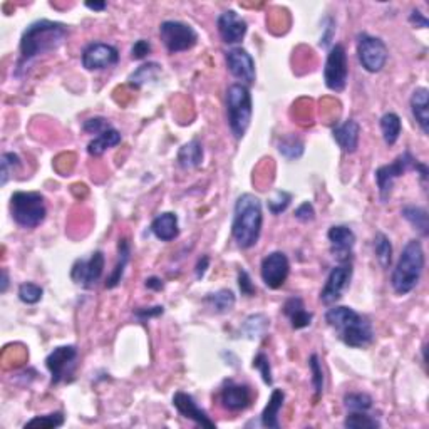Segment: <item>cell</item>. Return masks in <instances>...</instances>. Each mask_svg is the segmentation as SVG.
I'll use <instances>...</instances> for the list:
<instances>
[{
  "mask_svg": "<svg viewBox=\"0 0 429 429\" xmlns=\"http://www.w3.org/2000/svg\"><path fill=\"white\" fill-rule=\"evenodd\" d=\"M401 215H403V218L408 221L411 227L419 232L423 238H426L429 235V215L426 208H423V206L418 205H406L403 206V210H401Z\"/></svg>",
  "mask_w": 429,
  "mask_h": 429,
  "instance_id": "30",
  "label": "cell"
},
{
  "mask_svg": "<svg viewBox=\"0 0 429 429\" xmlns=\"http://www.w3.org/2000/svg\"><path fill=\"white\" fill-rule=\"evenodd\" d=\"M121 140V133H119L116 128H109L96 136L94 140L89 141V145H87V153L94 156V158H98V156H103L111 147L118 146Z\"/></svg>",
  "mask_w": 429,
  "mask_h": 429,
  "instance_id": "28",
  "label": "cell"
},
{
  "mask_svg": "<svg viewBox=\"0 0 429 429\" xmlns=\"http://www.w3.org/2000/svg\"><path fill=\"white\" fill-rule=\"evenodd\" d=\"M150 230L161 242H173L179 235L178 215L173 213V211H163L151 221Z\"/></svg>",
  "mask_w": 429,
  "mask_h": 429,
  "instance_id": "24",
  "label": "cell"
},
{
  "mask_svg": "<svg viewBox=\"0 0 429 429\" xmlns=\"http://www.w3.org/2000/svg\"><path fill=\"white\" fill-rule=\"evenodd\" d=\"M9 289V272L4 269L2 270V280H0V292L6 294Z\"/></svg>",
  "mask_w": 429,
  "mask_h": 429,
  "instance_id": "54",
  "label": "cell"
},
{
  "mask_svg": "<svg viewBox=\"0 0 429 429\" xmlns=\"http://www.w3.org/2000/svg\"><path fill=\"white\" fill-rule=\"evenodd\" d=\"M210 267V257L208 255H203L201 258H198L196 262V267H195V275L198 280H201L203 277H205L206 270H208Z\"/></svg>",
  "mask_w": 429,
  "mask_h": 429,
  "instance_id": "51",
  "label": "cell"
},
{
  "mask_svg": "<svg viewBox=\"0 0 429 429\" xmlns=\"http://www.w3.org/2000/svg\"><path fill=\"white\" fill-rule=\"evenodd\" d=\"M220 403L230 413H240L250 408L253 403V391L248 384H240L232 379L225 381L220 389Z\"/></svg>",
  "mask_w": 429,
  "mask_h": 429,
  "instance_id": "17",
  "label": "cell"
},
{
  "mask_svg": "<svg viewBox=\"0 0 429 429\" xmlns=\"http://www.w3.org/2000/svg\"><path fill=\"white\" fill-rule=\"evenodd\" d=\"M69 37V27L62 22L48 21V18H40V21L32 22L27 26V29L22 32L21 44H18V61L16 66V76H22L27 72V69L35 59L40 55L54 52L61 45L66 43Z\"/></svg>",
  "mask_w": 429,
  "mask_h": 429,
  "instance_id": "1",
  "label": "cell"
},
{
  "mask_svg": "<svg viewBox=\"0 0 429 429\" xmlns=\"http://www.w3.org/2000/svg\"><path fill=\"white\" fill-rule=\"evenodd\" d=\"M418 163L419 160L416 156H414L409 150H406L404 153H401L398 158L393 161V163L379 166V168L376 169L374 178L382 203H386L391 198L396 179L403 178L408 172H416Z\"/></svg>",
  "mask_w": 429,
  "mask_h": 429,
  "instance_id": "7",
  "label": "cell"
},
{
  "mask_svg": "<svg viewBox=\"0 0 429 429\" xmlns=\"http://www.w3.org/2000/svg\"><path fill=\"white\" fill-rule=\"evenodd\" d=\"M203 158H205V151L200 140H191L186 145H183L178 151V165L183 169H193L201 166Z\"/></svg>",
  "mask_w": 429,
  "mask_h": 429,
  "instance_id": "27",
  "label": "cell"
},
{
  "mask_svg": "<svg viewBox=\"0 0 429 429\" xmlns=\"http://www.w3.org/2000/svg\"><path fill=\"white\" fill-rule=\"evenodd\" d=\"M270 327V319L265 316V313H252L248 316L242 324V334L245 335L247 339L250 340H260L262 338H265L267 330Z\"/></svg>",
  "mask_w": 429,
  "mask_h": 429,
  "instance_id": "31",
  "label": "cell"
},
{
  "mask_svg": "<svg viewBox=\"0 0 429 429\" xmlns=\"http://www.w3.org/2000/svg\"><path fill=\"white\" fill-rule=\"evenodd\" d=\"M12 220L21 228L32 230L44 223L48 216L45 198L39 191H16L11 196Z\"/></svg>",
  "mask_w": 429,
  "mask_h": 429,
  "instance_id": "6",
  "label": "cell"
},
{
  "mask_svg": "<svg viewBox=\"0 0 429 429\" xmlns=\"http://www.w3.org/2000/svg\"><path fill=\"white\" fill-rule=\"evenodd\" d=\"M349 81L347 52L342 44H335L329 49L324 66V82L327 89L342 92Z\"/></svg>",
  "mask_w": 429,
  "mask_h": 429,
  "instance_id": "11",
  "label": "cell"
},
{
  "mask_svg": "<svg viewBox=\"0 0 429 429\" xmlns=\"http://www.w3.org/2000/svg\"><path fill=\"white\" fill-rule=\"evenodd\" d=\"M409 106H411V113L414 121L421 128L423 135H429V91L426 87H416L413 91L411 99H409Z\"/></svg>",
  "mask_w": 429,
  "mask_h": 429,
  "instance_id": "23",
  "label": "cell"
},
{
  "mask_svg": "<svg viewBox=\"0 0 429 429\" xmlns=\"http://www.w3.org/2000/svg\"><path fill=\"white\" fill-rule=\"evenodd\" d=\"M113 128L109 124V121L106 118H91L86 119L82 123V131L87 133V135H101V133L106 131V129Z\"/></svg>",
  "mask_w": 429,
  "mask_h": 429,
  "instance_id": "44",
  "label": "cell"
},
{
  "mask_svg": "<svg viewBox=\"0 0 429 429\" xmlns=\"http://www.w3.org/2000/svg\"><path fill=\"white\" fill-rule=\"evenodd\" d=\"M173 406L177 408V411L182 414L183 418L190 419L200 428H206V429H215L216 424L211 421L208 414H206L205 409H201L198 403L193 398L191 394L183 393V391H178L173 396Z\"/></svg>",
  "mask_w": 429,
  "mask_h": 429,
  "instance_id": "20",
  "label": "cell"
},
{
  "mask_svg": "<svg viewBox=\"0 0 429 429\" xmlns=\"http://www.w3.org/2000/svg\"><path fill=\"white\" fill-rule=\"evenodd\" d=\"M131 260V243H129L128 238H119L118 242V262L114 265L113 272L106 280V289H116L119 284H121L124 272H126V267Z\"/></svg>",
  "mask_w": 429,
  "mask_h": 429,
  "instance_id": "25",
  "label": "cell"
},
{
  "mask_svg": "<svg viewBox=\"0 0 429 429\" xmlns=\"http://www.w3.org/2000/svg\"><path fill=\"white\" fill-rule=\"evenodd\" d=\"M237 282H238L240 292H242V295H245V297H253V295L257 294L255 284L252 282V277H250V274H248L247 270H243V269L238 270Z\"/></svg>",
  "mask_w": 429,
  "mask_h": 429,
  "instance_id": "45",
  "label": "cell"
},
{
  "mask_svg": "<svg viewBox=\"0 0 429 429\" xmlns=\"http://www.w3.org/2000/svg\"><path fill=\"white\" fill-rule=\"evenodd\" d=\"M235 302H237V297H235L233 290L230 289H221L218 292L206 294L205 299H203V303L215 313L230 312L235 307Z\"/></svg>",
  "mask_w": 429,
  "mask_h": 429,
  "instance_id": "29",
  "label": "cell"
},
{
  "mask_svg": "<svg viewBox=\"0 0 429 429\" xmlns=\"http://www.w3.org/2000/svg\"><path fill=\"white\" fill-rule=\"evenodd\" d=\"M290 201H292V193L279 190V191L275 193L274 198H270L267 205H269V210L272 211V213H274V215H280V213H284V211L289 208Z\"/></svg>",
  "mask_w": 429,
  "mask_h": 429,
  "instance_id": "43",
  "label": "cell"
},
{
  "mask_svg": "<svg viewBox=\"0 0 429 429\" xmlns=\"http://www.w3.org/2000/svg\"><path fill=\"white\" fill-rule=\"evenodd\" d=\"M216 27H218L221 40L228 45L242 43L248 30L245 18L235 11H225L223 13H220L218 18H216Z\"/></svg>",
  "mask_w": 429,
  "mask_h": 429,
  "instance_id": "19",
  "label": "cell"
},
{
  "mask_svg": "<svg viewBox=\"0 0 429 429\" xmlns=\"http://www.w3.org/2000/svg\"><path fill=\"white\" fill-rule=\"evenodd\" d=\"M409 22L418 29H428L429 27V21L419 9H413L411 13H409Z\"/></svg>",
  "mask_w": 429,
  "mask_h": 429,
  "instance_id": "49",
  "label": "cell"
},
{
  "mask_svg": "<svg viewBox=\"0 0 429 429\" xmlns=\"http://www.w3.org/2000/svg\"><path fill=\"white\" fill-rule=\"evenodd\" d=\"M150 52H151V43H150V40L140 39V40H136L135 44H133L131 59H135V61H141V59L147 57Z\"/></svg>",
  "mask_w": 429,
  "mask_h": 429,
  "instance_id": "47",
  "label": "cell"
},
{
  "mask_svg": "<svg viewBox=\"0 0 429 429\" xmlns=\"http://www.w3.org/2000/svg\"><path fill=\"white\" fill-rule=\"evenodd\" d=\"M21 156L16 153H4L2 158H0V184L6 186L9 179L16 172L17 168H21Z\"/></svg>",
  "mask_w": 429,
  "mask_h": 429,
  "instance_id": "40",
  "label": "cell"
},
{
  "mask_svg": "<svg viewBox=\"0 0 429 429\" xmlns=\"http://www.w3.org/2000/svg\"><path fill=\"white\" fill-rule=\"evenodd\" d=\"M357 59L364 67V71L377 74L386 67L387 59H389V49L381 37L371 35L367 32H359L357 34Z\"/></svg>",
  "mask_w": 429,
  "mask_h": 429,
  "instance_id": "8",
  "label": "cell"
},
{
  "mask_svg": "<svg viewBox=\"0 0 429 429\" xmlns=\"http://www.w3.org/2000/svg\"><path fill=\"white\" fill-rule=\"evenodd\" d=\"M86 7L89 9V11L103 12L104 9H108V4L106 2H86Z\"/></svg>",
  "mask_w": 429,
  "mask_h": 429,
  "instance_id": "53",
  "label": "cell"
},
{
  "mask_svg": "<svg viewBox=\"0 0 429 429\" xmlns=\"http://www.w3.org/2000/svg\"><path fill=\"white\" fill-rule=\"evenodd\" d=\"M66 418H64L62 411H55L50 414H44V416H35L30 421L26 423V428H40V429H55L61 428Z\"/></svg>",
  "mask_w": 429,
  "mask_h": 429,
  "instance_id": "39",
  "label": "cell"
},
{
  "mask_svg": "<svg viewBox=\"0 0 429 429\" xmlns=\"http://www.w3.org/2000/svg\"><path fill=\"white\" fill-rule=\"evenodd\" d=\"M325 322L338 339L350 349H366L374 342V327L366 316L344 306H334L325 312Z\"/></svg>",
  "mask_w": 429,
  "mask_h": 429,
  "instance_id": "2",
  "label": "cell"
},
{
  "mask_svg": "<svg viewBox=\"0 0 429 429\" xmlns=\"http://www.w3.org/2000/svg\"><path fill=\"white\" fill-rule=\"evenodd\" d=\"M225 62H227L228 71L232 72L235 79H238L242 84L252 86L257 79L255 61L252 54L243 48H232L225 52Z\"/></svg>",
  "mask_w": 429,
  "mask_h": 429,
  "instance_id": "16",
  "label": "cell"
},
{
  "mask_svg": "<svg viewBox=\"0 0 429 429\" xmlns=\"http://www.w3.org/2000/svg\"><path fill=\"white\" fill-rule=\"evenodd\" d=\"M303 151H306V145H303V141L299 136L287 135V136L280 138L279 153L282 155L285 160H289V161L301 160Z\"/></svg>",
  "mask_w": 429,
  "mask_h": 429,
  "instance_id": "35",
  "label": "cell"
},
{
  "mask_svg": "<svg viewBox=\"0 0 429 429\" xmlns=\"http://www.w3.org/2000/svg\"><path fill=\"white\" fill-rule=\"evenodd\" d=\"M285 403V393L282 389H274L270 394V399L264 411L260 414V424L264 428L269 429H279L280 421H279V413L284 408Z\"/></svg>",
  "mask_w": 429,
  "mask_h": 429,
  "instance_id": "26",
  "label": "cell"
},
{
  "mask_svg": "<svg viewBox=\"0 0 429 429\" xmlns=\"http://www.w3.org/2000/svg\"><path fill=\"white\" fill-rule=\"evenodd\" d=\"M264 227V206L260 198L252 193H243L237 198L233 206L232 237L238 248L248 250L260 240Z\"/></svg>",
  "mask_w": 429,
  "mask_h": 429,
  "instance_id": "3",
  "label": "cell"
},
{
  "mask_svg": "<svg viewBox=\"0 0 429 429\" xmlns=\"http://www.w3.org/2000/svg\"><path fill=\"white\" fill-rule=\"evenodd\" d=\"M79 350L76 345H59L45 357V367L50 372V386L71 382L77 367Z\"/></svg>",
  "mask_w": 429,
  "mask_h": 429,
  "instance_id": "9",
  "label": "cell"
},
{
  "mask_svg": "<svg viewBox=\"0 0 429 429\" xmlns=\"http://www.w3.org/2000/svg\"><path fill=\"white\" fill-rule=\"evenodd\" d=\"M308 369H311L312 374V386L313 391H316V399H319L322 394H324V387H325V376H324V369H322L321 359L317 354H312L308 357Z\"/></svg>",
  "mask_w": 429,
  "mask_h": 429,
  "instance_id": "37",
  "label": "cell"
},
{
  "mask_svg": "<svg viewBox=\"0 0 429 429\" xmlns=\"http://www.w3.org/2000/svg\"><path fill=\"white\" fill-rule=\"evenodd\" d=\"M225 103H227L230 131L237 140H242L247 135L248 128H250L253 116V99L248 86L242 84V82L230 84L227 96H225Z\"/></svg>",
  "mask_w": 429,
  "mask_h": 429,
  "instance_id": "5",
  "label": "cell"
},
{
  "mask_svg": "<svg viewBox=\"0 0 429 429\" xmlns=\"http://www.w3.org/2000/svg\"><path fill=\"white\" fill-rule=\"evenodd\" d=\"M17 295H18V301H21L22 303L34 306V303H39L40 301H43L44 289L34 282H24L21 287H18Z\"/></svg>",
  "mask_w": 429,
  "mask_h": 429,
  "instance_id": "41",
  "label": "cell"
},
{
  "mask_svg": "<svg viewBox=\"0 0 429 429\" xmlns=\"http://www.w3.org/2000/svg\"><path fill=\"white\" fill-rule=\"evenodd\" d=\"M145 285H146V289L156 290V292H158V290H163L165 289L163 280H161L160 277H150V279H146Z\"/></svg>",
  "mask_w": 429,
  "mask_h": 429,
  "instance_id": "52",
  "label": "cell"
},
{
  "mask_svg": "<svg viewBox=\"0 0 429 429\" xmlns=\"http://www.w3.org/2000/svg\"><path fill=\"white\" fill-rule=\"evenodd\" d=\"M165 307L163 306H155V307H140L135 311V317L140 322H146L150 319H156V317L163 316Z\"/></svg>",
  "mask_w": 429,
  "mask_h": 429,
  "instance_id": "46",
  "label": "cell"
},
{
  "mask_svg": "<svg viewBox=\"0 0 429 429\" xmlns=\"http://www.w3.org/2000/svg\"><path fill=\"white\" fill-rule=\"evenodd\" d=\"M290 274V262L289 257L284 252L275 250L267 253L262 258L260 264V277L262 282L267 289L270 290H279L284 287V284L287 282Z\"/></svg>",
  "mask_w": 429,
  "mask_h": 429,
  "instance_id": "13",
  "label": "cell"
},
{
  "mask_svg": "<svg viewBox=\"0 0 429 429\" xmlns=\"http://www.w3.org/2000/svg\"><path fill=\"white\" fill-rule=\"evenodd\" d=\"M161 72H163V66L158 62L141 64V66L138 67L135 72H131V76L128 77V82H129V86L140 89V87L147 84V82L158 81Z\"/></svg>",
  "mask_w": 429,
  "mask_h": 429,
  "instance_id": "32",
  "label": "cell"
},
{
  "mask_svg": "<svg viewBox=\"0 0 429 429\" xmlns=\"http://www.w3.org/2000/svg\"><path fill=\"white\" fill-rule=\"evenodd\" d=\"M332 138H334L335 143H338L344 153L352 155L356 153L359 147L361 126H359V123L354 121V119H347V121H344L342 124H339V126L332 129Z\"/></svg>",
  "mask_w": 429,
  "mask_h": 429,
  "instance_id": "21",
  "label": "cell"
},
{
  "mask_svg": "<svg viewBox=\"0 0 429 429\" xmlns=\"http://www.w3.org/2000/svg\"><path fill=\"white\" fill-rule=\"evenodd\" d=\"M294 216L299 221H302V223H308V221L316 220V210H313V205L311 201H303L302 205L295 210Z\"/></svg>",
  "mask_w": 429,
  "mask_h": 429,
  "instance_id": "48",
  "label": "cell"
},
{
  "mask_svg": "<svg viewBox=\"0 0 429 429\" xmlns=\"http://www.w3.org/2000/svg\"><path fill=\"white\" fill-rule=\"evenodd\" d=\"M379 126L382 133V140L387 146H394L398 143L401 131H403V121L396 113H386L379 119Z\"/></svg>",
  "mask_w": 429,
  "mask_h": 429,
  "instance_id": "33",
  "label": "cell"
},
{
  "mask_svg": "<svg viewBox=\"0 0 429 429\" xmlns=\"http://www.w3.org/2000/svg\"><path fill=\"white\" fill-rule=\"evenodd\" d=\"M344 406L347 411H371L374 399L367 393H347L344 396Z\"/></svg>",
  "mask_w": 429,
  "mask_h": 429,
  "instance_id": "38",
  "label": "cell"
},
{
  "mask_svg": "<svg viewBox=\"0 0 429 429\" xmlns=\"http://www.w3.org/2000/svg\"><path fill=\"white\" fill-rule=\"evenodd\" d=\"M282 312H284V316L289 319L290 327H292L294 330L306 329V327L311 325L313 321V313L308 312L302 299L295 297V295L285 301Z\"/></svg>",
  "mask_w": 429,
  "mask_h": 429,
  "instance_id": "22",
  "label": "cell"
},
{
  "mask_svg": "<svg viewBox=\"0 0 429 429\" xmlns=\"http://www.w3.org/2000/svg\"><path fill=\"white\" fill-rule=\"evenodd\" d=\"M374 253L382 269L387 270L393 264V243L386 233L377 232L374 237Z\"/></svg>",
  "mask_w": 429,
  "mask_h": 429,
  "instance_id": "36",
  "label": "cell"
},
{
  "mask_svg": "<svg viewBox=\"0 0 429 429\" xmlns=\"http://www.w3.org/2000/svg\"><path fill=\"white\" fill-rule=\"evenodd\" d=\"M81 62L87 71H104L119 62V50L106 43H91L82 50Z\"/></svg>",
  "mask_w": 429,
  "mask_h": 429,
  "instance_id": "15",
  "label": "cell"
},
{
  "mask_svg": "<svg viewBox=\"0 0 429 429\" xmlns=\"http://www.w3.org/2000/svg\"><path fill=\"white\" fill-rule=\"evenodd\" d=\"M330 243V253L339 264H347L352 260L354 247H356V233L345 225H334L327 232Z\"/></svg>",
  "mask_w": 429,
  "mask_h": 429,
  "instance_id": "18",
  "label": "cell"
},
{
  "mask_svg": "<svg viewBox=\"0 0 429 429\" xmlns=\"http://www.w3.org/2000/svg\"><path fill=\"white\" fill-rule=\"evenodd\" d=\"M325 22H327V26L324 27L325 32H324V35L321 37V43H319L321 48H329V44L332 43V37H334V32H335L334 21H332L330 17H327Z\"/></svg>",
  "mask_w": 429,
  "mask_h": 429,
  "instance_id": "50",
  "label": "cell"
},
{
  "mask_svg": "<svg viewBox=\"0 0 429 429\" xmlns=\"http://www.w3.org/2000/svg\"><path fill=\"white\" fill-rule=\"evenodd\" d=\"M352 275H354L352 262L335 265L334 269L329 272V275H327L324 289H322L321 292V302L327 307L335 306L350 287Z\"/></svg>",
  "mask_w": 429,
  "mask_h": 429,
  "instance_id": "12",
  "label": "cell"
},
{
  "mask_svg": "<svg viewBox=\"0 0 429 429\" xmlns=\"http://www.w3.org/2000/svg\"><path fill=\"white\" fill-rule=\"evenodd\" d=\"M344 426L347 429H379L382 424L369 411H349L344 419Z\"/></svg>",
  "mask_w": 429,
  "mask_h": 429,
  "instance_id": "34",
  "label": "cell"
},
{
  "mask_svg": "<svg viewBox=\"0 0 429 429\" xmlns=\"http://www.w3.org/2000/svg\"><path fill=\"white\" fill-rule=\"evenodd\" d=\"M426 265V255L421 240L414 238L406 243L403 252L398 258L393 275H391V285L398 295H408L421 282V277Z\"/></svg>",
  "mask_w": 429,
  "mask_h": 429,
  "instance_id": "4",
  "label": "cell"
},
{
  "mask_svg": "<svg viewBox=\"0 0 429 429\" xmlns=\"http://www.w3.org/2000/svg\"><path fill=\"white\" fill-rule=\"evenodd\" d=\"M104 253L101 250L91 253L89 258H77L71 269L72 282L87 290L96 287L104 274Z\"/></svg>",
  "mask_w": 429,
  "mask_h": 429,
  "instance_id": "14",
  "label": "cell"
},
{
  "mask_svg": "<svg viewBox=\"0 0 429 429\" xmlns=\"http://www.w3.org/2000/svg\"><path fill=\"white\" fill-rule=\"evenodd\" d=\"M252 367L257 369L260 372L262 381L265 382L267 386H274V374H272V366H270V359L265 352H258L255 357H253Z\"/></svg>",
  "mask_w": 429,
  "mask_h": 429,
  "instance_id": "42",
  "label": "cell"
},
{
  "mask_svg": "<svg viewBox=\"0 0 429 429\" xmlns=\"http://www.w3.org/2000/svg\"><path fill=\"white\" fill-rule=\"evenodd\" d=\"M161 43L169 54L186 52L198 44V32L182 21H165L160 26Z\"/></svg>",
  "mask_w": 429,
  "mask_h": 429,
  "instance_id": "10",
  "label": "cell"
}]
</instances>
